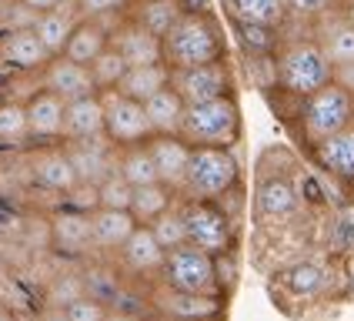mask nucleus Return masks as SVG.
I'll return each instance as SVG.
<instances>
[{"label":"nucleus","mask_w":354,"mask_h":321,"mask_svg":"<svg viewBox=\"0 0 354 321\" xmlns=\"http://www.w3.org/2000/svg\"><path fill=\"white\" fill-rule=\"evenodd\" d=\"M0 54L10 67H20V71H44L47 60L54 57L34 27H14L0 44Z\"/></svg>","instance_id":"a211bd4d"},{"label":"nucleus","mask_w":354,"mask_h":321,"mask_svg":"<svg viewBox=\"0 0 354 321\" xmlns=\"http://www.w3.org/2000/svg\"><path fill=\"white\" fill-rule=\"evenodd\" d=\"M40 74H44V87L54 91V94L64 98V100H77V98H87V94H100L97 80H94V74H91V67H87V64H77V60H71L67 54L50 57Z\"/></svg>","instance_id":"9d476101"},{"label":"nucleus","mask_w":354,"mask_h":321,"mask_svg":"<svg viewBox=\"0 0 354 321\" xmlns=\"http://www.w3.org/2000/svg\"><path fill=\"white\" fill-rule=\"evenodd\" d=\"M111 47H118L131 67L164 60V37H158L154 30H147L144 24H138L131 17L111 30Z\"/></svg>","instance_id":"ddd939ff"},{"label":"nucleus","mask_w":354,"mask_h":321,"mask_svg":"<svg viewBox=\"0 0 354 321\" xmlns=\"http://www.w3.org/2000/svg\"><path fill=\"white\" fill-rule=\"evenodd\" d=\"M104 321H140L138 315H131V311H118V308H111V315Z\"/></svg>","instance_id":"49530a36"},{"label":"nucleus","mask_w":354,"mask_h":321,"mask_svg":"<svg viewBox=\"0 0 354 321\" xmlns=\"http://www.w3.org/2000/svg\"><path fill=\"white\" fill-rule=\"evenodd\" d=\"M111 140L107 138H94V140H71L67 144V154L77 167L80 181H91V184H100L107 174L118 171V160H111Z\"/></svg>","instance_id":"aec40b11"},{"label":"nucleus","mask_w":354,"mask_h":321,"mask_svg":"<svg viewBox=\"0 0 354 321\" xmlns=\"http://www.w3.org/2000/svg\"><path fill=\"white\" fill-rule=\"evenodd\" d=\"M30 138L27 127V107L17 100H3L0 104V144H20Z\"/></svg>","instance_id":"f704fd0d"},{"label":"nucleus","mask_w":354,"mask_h":321,"mask_svg":"<svg viewBox=\"0 0 354 321\" xmlns=\"http://www.w3.org/2000/svg\"><path fill=\"white\" fill-rule=\"evenodd\" d=\"M284 284H288V291H291V295L311 298V295H317V291L324 288V275H321V268H317V264L301 261V264H295V268H288V271H284Z\"/></svg>","instance_id":"c9c22d12"},{"label":"nucleus","mask_w":354,"mask_h":321,"mask_svg":"<svg viewBox=\"0 0 354 321\" xmlns=\"http://www.w3.org/2000/svg\"><path fill=\"white\" fill-rule=\"evenodd\" d=\"M24 7H30L34 14H44V10H54V7H60L64 0H20Z\"/></svg>","instance_id":"c03bdc74"},{"label":"nucleus","mask_w":354,"mask_h":321,"mask_svg":"<svg viewBox=\"0 0 354 321\" xmlns=\"http://www.w3.org/2000/svg\"><path fill=\"white\" fill-rule=\"evenodd\" d=\"M184 14H187L184 0H131V7H127V17L144 24L158 37H164Z\"/></svg>","instance_id":"bb28decb"},{"label":"nucleus","mask_w":354,"mask_h":321,"mask_svg":"<svg viewBox=\"0 0 354 321\" xmlns=\"http://www.w3.org/2000/svg\"><path fill=\"white\" fill-rule=\"evenodd\" d=\"M321 47H324V54L331 57L335 71H337V67H351V64H354V24L348 17L335 20V24L324 30Z\"/></svg>","instance_id":"2f4dec72"},{"label":"nucleus","mask_w":354,"mask_h":321,"mask_svg":"<svg viewBox=\"0 0 354 321\" xmlns=\"http://www.w3.org/2000/svg\"><path fill=\"white\" fill-rule=\"evenodd\" d=\"M288 3V14L291 17H321L331 10L335 0H284Z\"/></svg>","instance_id":"37998d69"},{"label":"nucleus","mask_w":354,"mask_h":321,"mask_svg":"<svg viewBox=\"0 0 354 321\" xmlns=\"http://www.w3.org/2000/svg\"><path fill=\"white\" fill-rule=\"evenodd\" d=\"M64 138L67 140L107 138V134H104V100H100V94H87V98L67 100V111H64Z\"/></svg>","instance_id":"6ab92c4d"},{"label":"nucleus","mask_w":354,"mask_h":321,"mask_svg":"<svg viewBox=\"0 0 354 321\" xmlns=\"http://www.w3.org/2000/svg\"><path fill=\"white\" fill-rule=\"evenodd\" d=\"M171 87L184 98V104H201V100H214L231 94L234 77L227 60H214V64H201V67H184L171 74Z\"/></svg>","instance_id":"1a4fd4ad"},{"label":"nucleus","mask_w":354,"mask_h":321,"mask_svg":"<svg viewBox=\"0 0 354 321\" xmlns=\"http://www.w3.org/2000/svg\"><path fill=\"white\" fill-rule=\"evenodd\" d=\"M64 204L67 208H77V211H97L100 208V187L97 184H91V181H77L67 194H64Z\"/></svg>","instance_id":"ea45409f"},{"label":"nucleus","mask_w":354,"mask_h":321,"mask_svg":"<svg viewBox=\"0 0 354 321\" xmlns=\"http://www.w3.org/2000/svg\"><path fill=\"white\" fill-rule=\"evenodd\" d=\"M151 231H154V238L167 248V251H174L180 244H191L187 241V221H184V211L180 208H167L164 214L151 221Z\"/></svg>","instance_id":"473e14b6"},{"label":"nucleus","mask_w":354,"mask_h":321,"mask_svg":"<svg viewBox=\"0 0 354 321\" xmlns=\"http://www.w3.org/2000/svg\"><path fill=\"white\" fill-rule=\"evenodd\" d=\"M40 321H71V318H67V311H64V308L50 304V308H47L44 315H40Z\"/></svg>","instance_id":"a18cd8bd"},{"label":"nucleus","mask_w":354,"mask_h":321,"mask_svg":"<svg viewBox=\"0 0 354 321\" xmlns=\"http://www.w3.org/2000/svg\"><path fill=\"white\" fill-rule=\"evenodd\" d=\"M154 164H158V178L160 184H167L171 191H184V181H187V164H191V144L180 138V134H154L147 140Z\"/></svg>","instance_id":"4468645a"},{"label":"nucleus","mask_w":354,"mask_h":321,"mask_svg":"<svg viewBox=\"0 0 354 321\" xmlns=\"http://www.w3.org/2000/svg\"><path fill=\"white\" fill-rule=\"evenodd\" d=\"M171 64L167 60H158V64H140V67H127L124 80L118 84V91H124L127 98L134 100H151L154 94H160L164 87H171Z\"/></svg>","instance_id":"a878e982"},{"label":"nucleus","mask_w":354,"mask_h":321,"mask_svg":"<svg viewBox=\"0 0 354 321\" xmlns=\"http://www.w3.org/2000/svg\"><path fill=\"white\" fill-rule=\"evenodd\" d=\"M91 218H94V248H100V251H120L124 241L140 224L127 208H97Z\"/></svg>","instance_id":"5701e85b"},{"label":"nucleus","mask_w":354,"mask_h":321,"mask_svg":"<svg viewBox=\"0 0 354 321\" xmlns=\"http://www.w3.org/2000/svg\"><path fill=\"white\" fill-rule=\"evenodd\" d=\"M297 124H301V134L311 147L321 144L324 138L337 134V131H344L348 124H354V91L344 87L341 80L324 84L311 98L301 100Z\"/></svg>","instance_id":"20e7f679"},{"label":"nucleus","mask_w":354,"mask_h":321,"mask_svg":"<svg viewBox=\"0 0 354 321\" xmlns=\"http://www.w3.org/2000/svg\"><path fill=\"white\" fill-rule=\"evenodd\" d=\"M80 295H87L84 278H77V275H64V278H57L54 281V288H50V304L67 308V304H71V301H77Z\"/></svg>","instance_id":"a19ab883"},{"label":"nucleus","mask_w":354,"mask_h":321,"mask_svg":"<svg viewBox=\"0 0 354 321\" xmlns=\"http://www.w3.org/2000/svg\"><path fill=\"white\" fill-rule=\"evenodd\" d=\"M277 87L291 98L304 100L324 84L335 80V64L324 54L321 40H291L277 51Z\"/></svg>","instance_id":"f03ea898"},{"label":"nucleus","mask_w":354,"mask_h":321,"mask_svg":"<svg viewBox=\"0 0 354 321\" xmlns=\"http://www.w3.org/2000/svg\"><path fill=\"white\" fill-rule=\"evenodd\" d=\"M80 20L84 17H80L77 7H74V0H64L54 10L37 14L34 30H37V37L47 44V51L57 57V54H64V47H67V40H71V34H74V27H77Z\"/></svg>","instance_id":"412c9836"},{"label":"nucleus","mask_w":354,"mask_h":321,"mask_svg":"<svg viewBox=\"0 0 354 321\" xmlns=\"http://www.w3.org/2000/svg\"><path fill=\"white\" fill-rule=\"evenodd\" d=\"M171 201H174V191L167 187V184H144V187H134V198H131V214L140 221V224H151V221L164 214L167 208H171Z\"/></svg>","instance_id":"7c9ffc66"},{"label":"nucleus","mask_w":354,"mask_h":321,"mask_svg":"<svg viewBox=\"0 0 354 321\" xmlns=\"http://www.w3.org/2000/svg\"><path fill=\"white\" fill-rule=\"evenodd\" d=\"M180 138L191 147H234L241 138V107L231 94L187 104Z\"/></svg>","instance_id":"7ed1b4c3"},{"label":"nucleus","mask_w":354,"mask_h":321,"mask_svg":"<svg viewBox=\"0 0 354 321\" xmlns=\"http://www.w3.org/2000/svg\"><path fill=\"white\" fill-rule=\"evenodd\" d=\"M187 10H211V0H184Z\"/></svg>","instance_id":"de8ad7c7"},{"label":"nucleus","mask_w":354,"mask_h":321,"mask_svg":"<svg viewBox=\"0 0 354 321\" xmlns=\"http://www.w3.org/2000/svg\"><path fill=\"white\" fill-rule=\"evenodd\" d=\"M74 7L80 10V17H114L120 10L131 7V0H74Z\"/></svg>","instance_id":"79ce46f5"},{"label":"nucleus","mask_w":354,"mask_h":321,"mask_svg":"<svg viewBox=\"0 0 354 321\" xmlns=\"http://www.w3.org/2000/svg\"><path fill=\"white\" fill-rule=\"evenodd\" d=\"M241 181V164H237L231 147H194L191 164H187V181L184 194L187 201H221L231 194Z\"/></svg>","instance_id":"39448f33"},{"label":"nucleus","mask_w":354,"mask_h":321,"mask_svg":"<svg viewBox=\"0 0 354 321\" xmlns=\"http://www.w3.org/2000/svg\"><path fill=\"white\" fill-rule=\"evenodd\" d=\"M254 204H257V214L264 221H281L297 208V191L284 174H268L257 184Z\"/></svg>","instance_id":"b1692460"},{"label":"nucleus","mask_w":354,"mask_h":321,"mask_svg":"<svg viewBox=\"0 0 354 321\" xmlns=\"http://www.w3.org/2000/svg\"><path fill=\"white\" fill-rule=\"evenodd\" d=\"M27 107V127H30V138L34 140H57L64 138V111H67V100L57 98L54 91H37L34 98L24 100Z\"/></svg>","instance_id":"2eb2a0df"},{"label":"nucleus","mask_w":354,"mask_h":321,"mask_svg":"<svg viewBox=\"0 0 354 321\" xmlns=\"http://www.w3.org/2000/svg\"><path fill=\"white\" fill-rule=\"evenodd\" d=\"M154 308L167 321H207L221 315V295H194L164 284L154 291Z\"/></svg>","instance_id":"f8f14e48"},{"label":"nucleus","mask_w":354,"mask_h":321,"mask_svg":"<svg viewBox=\"0 0 354 321\" xmlns=\"http://www.w3.org/2000/svg\"><path fill=\"white\" fill-rule=\"evenodd\" d=\"M224 57H227V40L211 10H187L164 34V60L171 64V71L201 67Z\"/></svg>","instance_id":"f257e3e1"},{"label":"nucleus","mask_w":354,"mask_h":321,"mask_svg":"<svg viewBox=\"0 0 354 321\" xmlns=\"http://www.w3.org/2000/svg\"><path fill=\"white\" fill-rule=\"evenodd\" d=\"M144 111H147V120H151L154 134H180L187 104H184V98L177 94L174 87H164L160 94L144 100Z\"/></svg>","instance_id":"c85d7f7f"},{"label":"nucleus","mask_w":354,"mask_h":321,"mask_svg":"<svg viewBox=\"0 0 354 321\" xmlns=\"http://www.w3.org/2000/svg\"><path fill=\"white\" fill-rule=\"evenodd\" d=\"M224 10L234 24H257V27H281L288 14L284 0H224Z\"/></svg>","instance_id":"cd10ccee"},{"label":"nucleus","mask_w":354,"mask_h":321,"mask_svg":"<svg viewBox=\"0 0 354 321\" xmlns=\"http://www.w3.org/2000/svg\"><path fill=\"white\" fill-rule=\"evenodd\" d=\"M184 221H187V241L211 251V255H231L234 244V228H231V214L217 204V201H187L184 208Z\"/></svg>","instance_id":"6e6552de"},{"label":"nucleus","mask_w":354,"mask_h":321,"mask_svg":"<svg viewBox=\"0 0 354 321\" xmlns=\"http://www.w3.org/2000/svg\"><path fill=\"white\" fill-rule=\"evenodd\" d=\"M344 17L354 24V0H348V10H344Z\"/></svg>","instance_id":"09e8293b"},{"label":"nucleus","mask_w":354,"mask_h":321,"mask_svg":"<svg viewBox=\"0 0 354 321\" xmlns=\"http://www.w3.org/2000/svg\"><path fill=\"white\" fill-rule=\"evenodd\" d=\"M50 244L60 255H84L94 248V218L91 211H77V208H60L50 214Z\"/></svg>","instance_id":"9b49d317"},{"label":"nucleus","mask_w":354,"mask_h":321,"mask_svg":"<svg viewBox=\"0 0 354 321\" xmlns=\"http://www.w3.org/2000/svg\"><path fill=\"white\" fill-rule=\"evenodd\" d=\"M127 67H131V64L124 60V54H120L118 47H107V51L91 64V74H94V80H97V91L118 87L120 80H124V74H127Z\"/></svg>","instance_id":"72a5a7b5"},{"label":"nucleus","mask_w":354,"mask_h":321,"mask_svg":"<svg viewBox=\"0 0 354 321\" xmlns=\"http://www.w3.org/2000/svg\"><path fill=\"white\" fill-rule=\"evenodd\" d=\"M160 281L171 288H180V291H194V295H221L217 258L197 244H180L174 251H167Z\"/></svg>","instance_id":"423d86ee"},{"label":"nucleus","mask_w":354,"mask_h":321,"mask_svg":"<svg viewBox=\"0 0 354 321\" xmlns=\"http://www.w3.org/2000/svg\"><path fill=\"white\" fill-rule=\"evenodd\" d=\"M237 37L244 44V51L251 57H261V54H271L274 51V27H257V24H237Z\"/></svg>","instance_id":"e433bc0d"},{"label":"nucleus","mask_w":354,"mask_h":321,"mask_svg":"<svg viewBox=\"0 0 354 321\" xmlns=\"http://www.w3.org/2000/svg\"><path fill=\"white\" fill-rule=\"evenodd\" d=\"M30 174L37 181V187L44 191H54V194H67L74 184H77V167L67 154V147H50V151H40L37 158L30 160Z\"/></svg>","instance_id":"dca6fc26"},{"label":"nucleus","mask_w":354,"mask_h":321,"mask_svg":"<svg viewBox=\"0 0 354 321\" xmlns=\"http://www.w3.org/2000/svg\"><path fill=\"white\" fill-rule=\"evenodd\" d=\"M118 174L131 187H144V184H154L158 178V164H154V154H151V147H147V140L144 144H131V147H124V154L118 160Z\"/></svg>","instance_id":"c756f323"},{"label":"nucleus","mask_w":354,"mask_h":321,"mask_svg":"<svg viewBox=\"0 0 354 321\" xmlns=\"http://www.w3.org/2000/svg\"><path fill=\"white\" fill-rule=\"evenodd\" d=\"M100 187V208H127L131 211V198H134V187L120 178L118 171L107 174V178L97 184Z\"/></svg>","instance_id":"4c0bfd02"},{"label":"nucleus","mask_w":354,"mask_h":321,"mask_svg":"<svg viewBox=\"0 0 354 321\" xmlns=\"http://www.w3.org/2000/svg\"><path fill=\"white\" fill-rule=\"evenodd\" d=\"M64 311H67V318L71 321H104L107 315H111V308H107L97 295H91V291L80 295L77 301H71Z\"/></svg>","instance_id":"58836bf2"},{"label":"nucleus","mask_w":354,"mask_h":321,"mask_svg":"<svg viewBox=\"0 0 354 321\" xmlns=\"http://www.w3.org/2000/svg\"><path fill=\"white\" fill-rule=\"evenodd\" d=\"M100 100H104V134L114 147H131V144H144L154 138V127L140 100L127 98L118 87L100 91Z\"/></svg>","instance_id":"0eeeda50"},{"label":"nucleus","mask_w":354,"mask_h":321,"mask_svg":"<svg viewBox=\"0 0 354 321\" xmlns=\"http://www.w3.org/2000/svg\"><path fill=\"white\" fill-rule=\"evenodd\" d=\"M107 47H111V30L104 27V17L100 20L84 17L77 27H74V34L67 40L64 54L71 60H77V64H87V67H91Z\"/></svg>","instance_id":"393cba45"},{"label":"nucleus","mask_w":354,"mask_h":321,"mask_svg":"<svg viewBox=\"0 0 354 321\" xmlns=\"http://www.w3.org/2000/svg\"><path fill=\"white\" fill-rule=\"evenodd\" d=\"M0 321H14V318H10V315H7V311H3V308H0Z\"/></svg>","instance_id":"8fccbe9b"},{"label":"nucleus","mask_w":354,"mask_h":321,"mask_svg":"<svg viewBox=\"0 0 354 321\" xmlns=\"http://www.w3.org/2000/svg\"><path fill=\"white\" fill-rule=\"evenodd\" d=\"M120 258H124V264H127L134 275L151 278V275H160V268H164V261H167V248L154 238L151 224H138V231L124 241Z\"/></svg>","instance_id":"f3484780"},{"label":"nucleus","mask_w":354,"mask_h":321,"mask_svg":"<svg viewBox=\"0 0 354 321\" xmlns=\"http://www.w3.org/2000/svg\"><path fill=\"white\" fill-rule=\"evenodd\" d=\"M315 158L328 174L354 184V124H348L344 131H337L321 144H315Z\"/></svg>","instance_id":"4be33fe9"}]
</instances>
